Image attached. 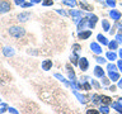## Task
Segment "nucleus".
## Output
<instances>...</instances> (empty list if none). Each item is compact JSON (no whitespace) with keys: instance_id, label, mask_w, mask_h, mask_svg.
I'll return each mask as SVG.
<instances>
[{"instance_id":"27","label":"nucleus","mask_w":122,"mask_h":114,"mask_svg":"<svg viewBox=\"0 0 122 114\" xmlns=\"http://www.w3.org/2000/svg\"><path fill=\"white\" fill-rule=\"evenodd\" d=\"M93 103L94 104H99V101H101V96H98V95H93Z\"/></svg>"},{"instance_id":"32","label":"nucleus","mask_w":122,"mask_h":114,"mask_svg":"<svg viewBox=\"0 0 122 114\" xmlns=\"http://www.w3.org/2000/svg\"><path fill=\"white\" fill-rule=\"evenodd\" d=\"M107 4H108L109 6H114L116 5V1H114V0H107Z\"/></svg>"},{"instance_id":"13","label":"nucleus","mask_w":122,"mask_h":114,"mask_svg":"<svg viewBox=\"0 0 122 114\" xmlns=\"http://www.w3.org/2000/svg\"><path fill=\"white\" fill-rule=\"evenodd\" d=\"M3 53H4L6 57H10V56L14 55V51H13V48H10V47H4Z\"/></svg>"},{"instance_id":"22","label":"nucleus","mask_w":122,"mask_h":114,"mask_svg":"<svg viewBox=\"0 0 122 114\" xmlns=\"http://www.w3.org/2000/svg\"><path fill=\"white\" fill-rule=\"evenodd\" d=\"M108 47H109V49H116V48H117V41L109 42V43H108Z\"/></svg>"},{"instance_id":"38","label":"nucleus","mask_w":122,"mask_h":114,"mask_svg":"<svg viewBox=\"0 0 122 114\" xmlns=\"http://www.w3.org/2000/svg\"><path fill=\"white\" fill-rule=\"evenodd\" d=\"M14 1H15L17 5H23V4H24V3H23V0H14Z\"/></svg>"},{"instance_id":"11","label":"nucleus","mask_w":122,"mask_h":114,"mask_svg":"<svg viewBox=\"0 0 122 114\" xmlns=\"http://www.w3.org/2000/svg\"><path fill=\"white\" fill-rule=\"evenodd\" d=\"M109 15L112 17V19H114V20H120V18H121V13L118 10H111Z\"/></svg>"},{"instance_id":"19","label":"nucleus","mask_w":122,"mask_h":114,"mask_svg":"<svg viewBox=\"0 0 122 114\" xmlns=\"http://www.w3.org/2000/svg\"><path fill=\"white\" fill-rule=\"evenodd\" d=\"M101 101L103 103V104H106V105H108V104H111V103H112L111 98H108V96H101Z\"/></svg>"},{"instance_id":"16","label":"nucleus","mask_w":122,"mask_h":114,"mask_svg":"<svg viewBox=\"0 0 122 114\" xmlns=\"http://www.w3.org/2000/svg\"><path fill=\"white\" fill-rule=\"evenodd\" d=\"M74 95L79 99V101H81V103H83V104H85V103H86V98H85V96H83V95H80L78 91H74Z\"/></svg>"},{"instance_id":"21","label":"nucleus","mask_w":122,"mask_h":114,"mask_svg":"<svg viewBox=\"0 0 122 114\" xmlns=\"http://www.w3.org/2000/svg\"><path fill=\"white\" fill-rule=\"evenodd\" d=\"M80 5H81V8H83L84 10H92V6L88 5V4L84 3V1H80Z\"/></svg>"},{"instance_id":"40","label":"nucleus","mask_w":122,"mask_h":114,"mask_svg":"<svg viewBox=\"0 0 122 114\" xmlns=\"http://www.w3.org/2000/svg\"><path fill=\"white\" fill-rule=\"evenodd\" d=\"M118 68H120V70L122 71V60H121V61H118Z\"/></svg>"},{"instance_id":"15","label":"nucleus","mask_w":122,"mask_h":114,"mask_svg":"<svg viewBox=\"0 0 122 114\" xmlns=\"http://www.w3.org/2000/svg\"><path fill=\"white\" fill-rule=\"evenodd\" d=\"M112 108L116 109L120 114H122V104H121V103H113V104H112Z\"/></svg>"},{"instance_id":"44","label":"nucleus","mask_w":122,"mask_h":114,"mask_svg":"<svg viewBox=\"0 0 122 114\" xmlns=\"http://www.w3.org/2000/svg\"><path fill=\"white\" fill-rule=\"evenodd\" d=\"M120 57H121V60H122V49L120 51Z\"/></svg>"},{"instance_id":"26","label":"nucleus","mask_w":122,"mask_h":114,"mask_svg":"<svg viewBox=\"0 0 122 114\" xmlns=\"http://www.w3.org/2000/svg\"><path fill=\"white\" fill-rule=\"evenodd\" d=\"M101 112H102L103 114H108V112H109L108 106H106V105H101Z\"/></svg>"},{"instance_id":"8","label":"nucleus","mask_w":122,"mask_h":114,"mask_svg":"<svg viewBox=\"0 0 122 114\" xmlns=\"http://www.w3.org/2000/svg\"><path fill=\"white\" fill-rule=\"evenodd\" d=\"M88 20H89V15H88V18H84V19H81V22L78 23V29L83 30L84 28H85V25L88 24Z\"/></svg>"},{"instance_id":"23","label":"nucleus","mask_w":122,"mask_h":114,"mask_svg":"<svg viewBox=\"0 0 122 114\" xmlns=\"http://www.w3.org/2000/svg\"><path fill=\"white\" fill-rule=\"evenodd\" d=\"M107 58L114 61V60H116V53H113V52H108V53H107Z\"/></svg>"},{"instance_id":"43","label":"nucleus","mask_w":122,"mask_h":114,"mask_svg":"<svg viewBox=\"0 0 122 114\" xmlns=\"http://www.w3.org/2000/svg\"><path fill=\"white\" fill-rule=\"evenodd\" d=\"M4 112H5V108H1V109H0V114L4 113Z\"/></svg>"},{"instance_id":"45","label":"nucleus","mask_w":122,"mask_h":114,"mask_svg":"<svg viewBox=\"0 0 122 114\" xmlns=\"http://www.w3.org/2000/svg\"><path fill=\"white\" fill-rule=\"evenodd\" d=\"M41 0H33V3H40Z\"/></svg>"},{"instance_id":"37","label":"nucleus","mask_w":122,"mask_h":114,"mask_svg":"<svg viewBox=\"0 0 122 114\" xmlns=\"http://www.w3.org/2000/svg\"><path fill=\"white\" fill-rule=\"evenodd\" d=\"M92 84H93V85H94L95 87H97V89H99V84H98L97 81H95V80H92Z\"/></svg>"},{"instance_id":"42","label":"nucleus","mask_w":122,"mask_h":114,"mask_svg":"<svg viewBox=\"0 0 122 114\" xmlns=\"http://www.w3.org/2000/svg\"><path fill=\"white\" fill-rule=\"evenodd\" d=\"M108 80H107V79H103V84H104V85H108Z\"/></svg>"},{"instance_id":"29","label":"nucleus","mask_w":122,"mask_h":114,"mask_svg":"<svg viewBox=\"0 0 122 114\" xmlns=\"http://www.w3.org/2000/svg\"><path fill=\"white\" fill-rule=\"evenodd\" d=\"M42 4H43L45 6H50V5H52V4H53V1H52V0H43V3H42Z\"/></svg>"},{"instance_id":"30","label":"nucleus","mask_w":122,"mask_h":114,"mask_svg":"<svg viewBox=\"0 0 122 114\" xmlns=\"http://www.w3.org/2000/svg\"><path fill=\"white\" fill-rule=\"evenodd\" d=\"M107 68H108V72H109V71H116V66H114V65H112V63H109L108 66H107Z\"/></svg>"},{"instance_id":"10","label":"nucleus","mask_w":122,"mask_h":114,"mask_svg":"<svg viewBox=\"0 0 122 114\" xmlns=\"http://www.w3.org/2000/svg\"><path fill=\"white\" fill-rule=\"evenodd\" d=\"M29 17H30L29 13H20L18 15V19H19V22H27L29 19Z\"/></svg>"},{"instance_id":"17","label":"nucleus","mask_w":122,"mask_h":114,"mask_svg":"<svg viewBox=\"0 0 122 114\" xmlns=\"http://www.w3.org/2000/svg\"><path fill=\"white\" fill-rule=\"evenodd\" d=\"M62 3L65 4V5H67V6H72L74 8L76 5V1L75 0H62Z\"/></svg>"},{"instance_id":"25","label":"nucleus","mask_w":122,"mask_h":114,"mask_svg":"<svg viewBox=\"0 0 122 114\" xmlns=\"http://www.w3.org/2000/svg\"><path fill=\"white\" fill-rule=\"evenodd\" d=\"M55 77H56V79H59L60 81H62V82H65V84H67V81H66V79H65L64 76H61L60 74H55Z\"/></svg>"},{"instance_id":"35","label":"nucleus","mask_w":122,"mask_h":114,"mask_svg":"<svg viewBox=\"0 0 122 114\" xmlns=\"http://www.w3.org/2000/svg\"><path fill=\"white\" fill-rule=\"evenodd\" d=\"M32 5H33L32 3H24L22 6H23V8H29V6H32Z\"/></svg>"},{"instance_id":"46","label":"nucleus","mask_w":122,"mask_h":114,"mask_svg":"<svg viewBox=\"0 0 122 114\" xmlns=\"http://www.w3.org/2000/svg\"><path fill=\"white\" fill-rule=\"evenodd\" d=\"M120 103H121V104H122V98H121V99H120Z\"/></svg>"},{"instance_id":"6","label":"nucleus","mask_w":122,"mask_h":114,"mask_svg":"<svg viewBox=\"0 0 122 114\" xmlns=\"http://www.w3.org/2000/svg\"><path fill=\"white\" fill-rule=\"evenodd\" d=\"M79 66L80 68H81V71H85L86 68H88V60L85 58V57H81V58H79Z\"/></svg>"},{"instance_id":"20","label":"nucleus","mask_w":122,"mask_h":114,"mask_svg":"<svg viewBox=\"0 0 122 114\" xmlns=\"http://www.w3.org/2000/svg\"><path fill=\"white\" fill-rule=\"evenodd\" d=\"M97 38H98V41L101 42L102 44H108V41L106 39V37H104V36H102V34H98V37H97Z\"/></svg>"},{"instance_id":"28","label":"nucleus","mask_w":122,"mask_h":114,"mask_svg":"<svg viewBox=\"0 0 122 114\" xmlns=\"http://www.w3.org/2000/svg\"><path fill=\"white\" fill-rule=\"evenodd\" d=\"M69 77L71 79V81H75V74L72 70H69Z\"/></svg>"},{"instance_id":"5","label":"nucleus","mask_w":122,"mask_h":114,"mask_svg":"<svg viewBox=\"0 0 122 114\" xmlns=\"http://www.w3.org/2000/svg\"><path fill=\"white\" fill-rule=\"evenodd\" d=\"M90 48H92V51H93L94 53H97V55L102 53V47L98 43H95V42H93V43L90 44Z\"/></svg>"},{"instance_id":"39","label":"nucleus","mask_w":122,"mask_h":114,"mask_svg":"<svg viewBox=\"0 0 122 114\" xmlns=\"http://www.w3.org/2000/svg\"><path fill=\"white\" fill-rule=\"evenodd\" d=\"M9 112L13 113V114H18V112H17V110H15L14 108H9Z\"/></svg>"},{"instance_id":"9","label":"nucleus","mask_w":122,"mask_h":114,"mask_svg":"<svg viewBox=\"0 0 122 114\" xmlns=\"http://www.w3.org/2000/svg\"><path fill=\"white\" fill-rule=\"evenodd\" d=\"M51 67H52V61L51 60H46L42 62V68H43L45 71H48Z\"/></svg>"},{"instance_id":"31","label":"nucleus","mask_w":122,"mask_h":114,"mask_svg":"<svg viewBox=\"0 0 122 114\" xmlns=\"http://www.w3.org/2000/svg\"><path fill=\"white\" fill-rule=\"evenodd\" d=\"M95 61H97L98 63H104V62H106V60L103 58V57H97V58H95Z\"/></svg>"},{"instance_id":"12","label":"nucleus","mask_w":122,"mask_h":114,"mask_svg":"<svg viewBox=\"0 0 122 114\" xmlns=\"http://www.w3.org/2000/svg\"><path fill=\"white\" fill-rule=\"evenodd\" d=\"M94 75H95V76H98V77H103V76H104V71H103V68H102V67L97 66V67L94 68Z\"/></svg>"},{"instance_id":"4","label":"nucleus","mask_w":122,"mask_h":114,"mask_svg":"<svg viewBox=\"0 0 122 114\" xmlns=\"http://www.w3.org/2000/svg\"><path fill=\"white\" fill-rule=\"evenodd\" d=\"M97 20H98L97 15H94V14L89 15V20H88V25H89L90 28H94L95 24H97Z\"/></svg>"},{"instance_id":"2","label":"nucleus","mask_w":122,"mask_h":114,"mask_svg":"<svg viewBox=\"0 0 122 114\" xmlns=\"http://www.w3.org/2000/svg\"><path fill=\"white\" fill-rule=\"evenodd\" d=\"M69 14L72 15L74 22L76 23V24L80 22V18H81V11H80V10H70V11H69Z\"/></svg>"},{"instance_id":"7","label":"nucleus","mask_w":122,"mask_h":114,"mask_svg":"<svg viewBox=\"0 0 122 114\" xmlns=\"http://www.w3.org/2000/svg\"><path fill=\"white\" fill-rule=\"evenodd\" d=\"M90 36H92V30H81V32L79 33L80 39H86V38H89Z\"/></svg>"},{"instance_id":"41","label":"nucleus","mask_w":122,"mask_h":114,"mask_svg":"<svg viewBox=\"0 0 122 114\" xmlns=\"http://www.w3.org/2000/svg\"><path fill=\"white\" fill-rule=\"evenodd\" d=\"M118 87H120V89H122V79L118 81Z\"/></svg>"},{"instance_id":"24","label":"nucleus","mask_w":122,"mask_h":114,"mask_svg":"<svg viewBox=\"0 0 122 114\" xmlns=\"http://www.w3.org/2000/svg\"><path fill=\"white\" fill-rule=\"evenodd\" d=\"M102 24H103V29L108 32V30H109V23H108V20H103Z\"/></svg>"},{"instance_id":"3","label":"nucleus","mask_w":122,"mask_h":114,"mask_svg":"<svg viewBox=\"0 0 122 114\" xmlns=\"http://www.w3.org/2000/svg\"><path fill=\"white\" fill-rule=\"evenodd\" d=\"M10 10V4L8 1H1L0 3V13H6V11Z\"/></svg>"},{"instance_id":"14","label":"nucleus","mask_w":122,"mask_h":114,"mask_svg":"<svg viewBox=\"0 0 122 114\" xmlns=\"http://www.w3.org/2000/svg\"><path fill=\"white\" fill-rule=\"evenodd\" d=\"M109 79L112 80V81H117V80L120 79V75H118L116 71H109Z\"/></svg>"},{"instance_id":"34","label":"nucleus","mask_w":122,"mask_h":114,"mask_svg":"<svg viewBox=\"0 0 122 114\" xmlns=\"http://www.w3.org/2000/svg\"><path fill=\"white\" fill-rule=\"evenodd\" d=\"M116 41L122 43V34H117V36H116Z\"/></svg>"},{"instance_id":"18","label":"nucleus","mask_w":122,"mask_h":114,"mask_svg":"<svg viewBox=\"0 0 122 114\" xmlns=\"http://www.w3.org/2000/svg\"><path fill=\"white\" fill-rule=\"evenodd\" d=\"M70 60H71V62L74 63V65H76V63H78V61H79L78 53H76V52H74V53H72V55H71V57H70Z\"/></svg>"},{"instance_id":"47","label":"nucleus","mask_w":122,"mask_h":114,"mask_svg":"<svg viewBox=\"0 0 122 114\" xmlns=\"http://www.w3.org/2000/svg\"><path fill=\"white\" fill-rule=\"evenodd\" d=\"M99 1H103V0H99Z\"/></svg>"},{"instance_id":"36","label":"nucleus","mask_w":122,"mask_h":114,"mask_svg":"<svg viewBox=\"0 0 122 114\" xmlns=\"http://www.w3.org/2000/svg\"><path fill=\"white\" fill-rule=\"evenodd\" d=\"M57 13H59V14H61V15H64V17H66V13H65V11L64 10H61V9H57Z\"/></svg>"},{"instance_id":"33","label":"nucleus","mask_w":122,"mask_h":114,"mask_svg":"<svg viewBox=\"0 0 122 114\" xmlns=\"http://www.w3.org/2000/svg\"><path fill=\"white\" fill-rule=\"evenodd\" d=\"M86 114H98V112H97L95 109H89V110L86 112Z\"/></svg>"},{"instance_id":"1","label":"nucleus","mask_w":122,"mask_h":114,"mask_svg":"<svg viewBox=\"0 0 122 114\" xmlns=\"http://www.w3.org/2000/svg\"><path fill=\"white\" fill-rule=\"evenodd\" d=\"M9 33H10V36H13L15 38H20L24 36V33H25V30L22 28V27H17V25H13V27H10V29H9Z\"/></svg>"}]
</instances>
